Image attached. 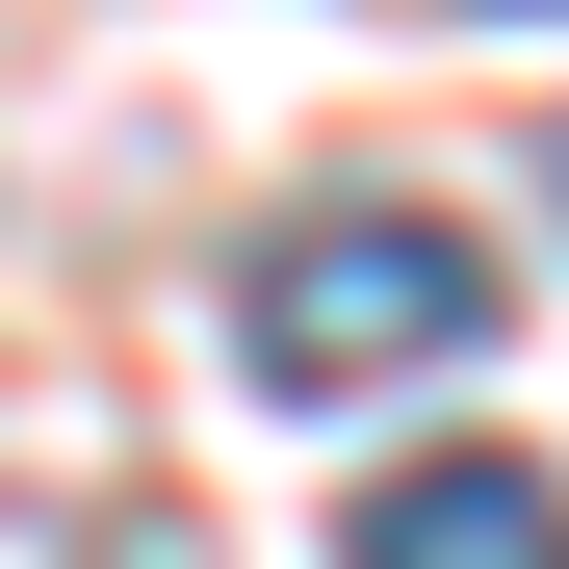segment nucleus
Listing matches in <instances>:
<instances>
[{"label": "nucleus", "instance_id": "nucleus-1", "mask_svg": "<svg viewBox=\"0 0 569 569\" xmlns=\"http://www.w3.org/2000/svg\"><path fill=\"white\" fill-rule=\"evenodd\" d=\"M233 362L284 415H389V389H440V362H492V259H466L440 208H284L233 259Z\"/></svg>", "mask_w": 569, "mask_h": 569}, {"label": "nucleus", "instance_id": "nucleus-4", "mask_svg": "<svg viewBox=\"0 0 569 569\" xmlns=\"http://www.w3.org/2000/svg\"><path fill=\"white\" fill-rule=\"evenodd\" d=\"M492 27H569V0H492Z\"/></svg>", "mask_w": 569, "mask_h": 569}, {"label": "nucleus", "instance_id": "nucleus-3", "mask_svg": "<svg viewBox=\"0 0 569 569\" xmlns=\"http://www.w3.org/2000/svg\"><path fill=\"white\" fill-rule=\"evenodd\" d=\"M0 569H27V518H0ZM104 569H208V543H181V518H104Z\"/></svg>", "mask_w": 569, "mask_h": 569}, {"label": "nucleus", "instance_id": "nucleus-2", "mask_svg": "<svg viewBox=\"0 0 569 569\" xmlns=\"http://www.w3.org/2000/svg\"><path fill=\"white\" fill-rule=\"evenodd\" d=\"M337 569H569V466H518V440H415L389 492L337 518Z\"/></svg>", "mask_w": 569, "mask_h": 569}, {"label": "nucleus", "instance_id": "nucleus-5", "mask_svg": "<svg viewBox=\"0 0 569 569\" xmlns=\"http://www.w3.org/2000/svg\"><path fill=\"white\" fill-rule=\"evenodd\" d=\"M543 208H569V130H543Z\"/></svg>", "mask_w": 569, "mask_h": 569}]
</instances>
